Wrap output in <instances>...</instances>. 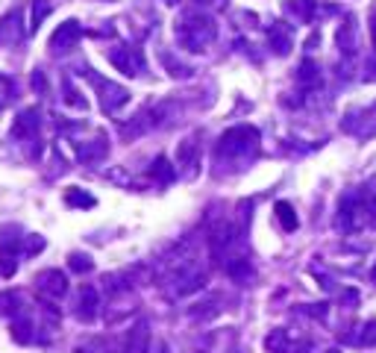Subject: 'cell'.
<instances>
[{
  "label": "cell",
  "instance_id": "cell-15",
  "mask_svg": "<svg viewBox=\"0 0 376 353\" xmlns=\"http://www.w3.org/2000/svg\"><path fill=\"white\" fill-rule=\"evenodd\" d=\"M153 165H156V168H153V176H159V180L162 183H171L174 180V171H171V165H168V159H156V162H153Z\"/></svg>",
  "mask_w": 376,
  "mask_h": 353
},
{
  "label": "cell",
  "instance_id": "cell-1",
  "mask_svg": "<svg viewBox=\"0 0 376 353\" xmlns=\"http://www.w3.org/2000/svg\"><path fill=\"white\" fill-rule=\"evenodd\" d=\"M176 36H180V41L185 44L188 50H203L209 41L215 39V24L203 15H191L185 18L180 27H176Z\"/></svg>",
  "mask_w": 376,
  "mask_h": 353
},
{
  "label": "cell",
  "instance_id": "cell-13",
  "mask_svg": "<svg viewBox=\"0 0 376 353\" xmlns=\"http://www.w3.org/2000/svg\"><path fill=\"white\" fill-rule=\"evenodd\" d=\"M50 12V3L48 0H36V6H32V21H30V30L36 32L39 27H41V21H44V15Z\"/></svg>",
  "mask_w": 376,
  "mask_h": 353
},
{
  "label": "cell",
  "instance_id": "cell-5",
  "mask_svg": "<svg viewBox=\"0 0 376 353\" xmlns=\"http://www.w3.org/2000/svg\"><path fill=\"white\" fill-rule=\"evenodd\" d=\"M39 289L48 292L50 297H62L65 292H68V280H65L62 271H44L39 277Z\"/></svg>",
  "mask_w": 376,
  "mask_h": 353
},
{
  "label": "cell",
  "instance_id": "cell-16",
  "mask_svg": "<svg viewBox=\"0 0 376 353\" xmlns=\"http://www.w3.org/2000/svg\"><path fill=\"white\" fill-rule=\"evenodd\" d=\"M300 80H303V83H317V80H320V74H317V65H315V62H309V59H306V62L300 65Z\"/></svg>",
  "mask_w": 376,
  "mask_h": 353
},
{
  "label": "cell",
  "instance_id": "cell-4",
  "mask_svg": "<svg viewBox=\"0 0 376 353\" xmlns=\"http://www.w3.org/2000/svg\"><path fill=\"white\" fill-rule=\"evenodd\" d=\"M80 36H83V30H80V24L76 21H65V24L53 32V39H50V48H53V53H65V50H71L76 41H80Z\"/></svg>",
  "mask_w": 376,
  "mask_h": 353
},
{
  "label": "cell",
  "instance_id": "cell-12",
  "mask_svg": "<svg viewBox=\"0 0 376 353\" xmlns=\"http://www.w3.org/2000/svg\"><path fill=\"white\" fill-rule=\"evenodd\" d=\"M65 203L68 206H94V197L92 194H85V192H80V189H71L68 194H65Z\"/></svg>",
  "mask_w": 376,
  "mask_h": 353
},
{
  "label": "cell",
  "instance_id": "cell-2",
  "mask_svg": "<svg viewBox=\"0 0 376 353\" xmlns=\"http://www.w3.org/2000/svg\"><path fill=\"white\" fill-rule=\"evenodd\" d=\"M256 145H259V132L256 130H253V127H236V130L224 132V139H220L218 150L227 153V157H238V153L256 150Z\"/></svg>",
  "mask_w": 376,
  "mask_h": 353
},
{
  "label": "cell",
  "instance_id": "cell-20",
  "mask_svg": "<svg viewBox=\"0 0 376 353\" xmlns=\"http://www.w3.org/2000/svg\"><path fill=\"white\" fill-rule=\"evenodd\" d=\"M326 353H341V350H326Z\"/></svg>",
  "mask_w": 376,
  "mask_h": 353
},
{
  "label": "cell",
  "instance_id": "cell-7",
  "mask_svg": "<svg viewBox=\"0 0 376 353\" xmlns=\"http://www.w3.org/2000/svg\"><path fill=\"white\" fill-rule=\"evenodd\" d=\"M103 85V109L106 112H115V109H121L127 101H129V94H127V88H118V85H112V83H103V80H97Z\"/></svg>",
  "mask_w": 376,
  "mask_h": 353
},
{
  "label": "cell",
  "instance_id": "cell-14",
  "mask_svg": "<svg viewBox=\"0 0 376 353\" xmlns=\"http://www.w3.org/2000/svg\"><path fill=\"white\" fill-rule=\"evenodd\" d=\"M68 265H71V271H76V274H85V271L94 268V262L88 256H83V253H74V256L68 259Z\"/></svg>",
  "mask_w": 376,
  "mask_h": 353
},
{
  "label": "cell",
  "instance_id": "cell-11",
  "mask_svg": "<svg viewBox=\"0 0 376 353\" xmlns=\"http://www.w3.org/2000/svg\"><path fill=\"white\" fill-rule=\"evenodd\" d=\"M36 127H39L36 109H30V112H24V115H21V121H18V124H15V136H21V132H24V136H27V132H32V130H36Z\"/></svg>",
  "mask_w": 376,
  "mask_h": 353
},
{
  "label": "cell",
  "instance_id": "cell-10",
  "mask_svg": "<svg viewBox=\"0 0 376 353\" xmlns=\"http://www.w3.org/2000/svg\"><path fill=\"white\" fill-rule=\"evenodd\" d=\"M276 218H280V224H282V230L285 233H294L297 230V215H294V209H291V203H276Z\"/></svg>",
  "mask_w": 376,
  "mask_h": 353
},
{
  "label": "cell",
  "instance_id": "cell-8",
  "mask_svg": "<svg viewBox=\"0 0 376 353\" xmlns=\"http://www.w3.org/2000/svg\"><path fill=\"white\" fill-rule=\"evenodd\" d=\"M271 44H273V50L280 53V57H285V53L291 50V30L282 27V24H273L271 27Z\"/></svg>",
  "mask_w": 376,
  "mask_h": 353
},
{
  "label": "cell",
  "instance_id": "cell-17",
  "mask_svg": "<svg viewBox=\"0 0 376 353\" xmlns=\"http://www.w3.org/2000/svg\"><path fill=\"white\" fill-rule=\"evenodd\" d=\"M370 41H373V50H376V18H373V24H370Z\"/></svg>",
  "mask_w": 376,
  "mask_h": 353
},
{
  "label": "cell",
  "instance_id": "cell-9",
  "mask_svg": "<svg viewBox=\"0 0 376 353\" xmlns=\"http://www.w3.org/2000/svg\"><path fill=\"white\" fill-rule=\"evenodd\" d=\"M147 345H150V333H147V324H138L136 330L129 333V341H127V353H147Z\"/></svg>",
  "mask_w": 376,
  "mask_h": 353
},
{
  "label": "cell",
  "instance_id": "cell-3",
  "mask_svg": "<svg viewBox=\"0 0 376 353\" xmlns=\"http://www.w3.org/2000/svg\"><path fill=\"white\" fill-rule=\"evenodd\" d=\"M309 339H294L289 330H273L264 339V350L268 353H309Z\"/></svg>",
  "mask_w": 376,
  "mask_h": 353
},
{
  "label": "cell",
  "instance_id": "cell-19",
  "mask_svg": "<svg viewBox=\"0 0 376 353\" xmlns=\"http://www.w3.org/2000/svg\"><path fill=\"white\" fill-rule=\"evenodd\" d=\"M159 353H168V347H165V345H162V347H159Z\"/></svg>",
  "mask_w": 376,
  "mask_h": 353
},
{
  "label": "cell",
  "instance_id": "cell-18",
  "mask_svg": "<svg viewBox=\"0 0 376 353\" xmlns=\"http://www.w3.org/2000/svg\"><path fill=\"white\" fill-rule=\"evenodd\" d=\"M370 280L376 283V265H373V271H370Z\"/></svg>",
  "mask_w": 376,
  "mask_h": 353
},
{
  "label": "cell",
  "instance_id": "cell-6",
  "mask_svg": "<svg viewBox=\"0 0 376 353\" xmlns=\"http://www.w3.org/2000/svg\"><path fill=\"white\" fill-rule=\"evenodd\" d=\"M94 315H97V292L92 285H83L80 303H76V318L80 321H94Z\"/></svg>",
  "mask_w": 376,
  "mask_h": 353
}]
</instances>
